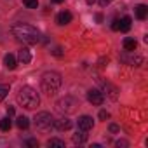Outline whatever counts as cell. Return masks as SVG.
<instances>
[{
	"label": "cell",
	"instance_id": "obj_1",
	"mask_svg": "<svg viewBox=\"0 0 148 148\" xmlns=\"http://www.w3.org/2000/svg\"><path fill=\"white\" fill-rule=\"evenodd\" d=\"M11 32H12V35H14L19 42L28 44V45H33V44H37V42L40 40V32H38L35 26L26 25V23H18V25H14V26L11 28Z\"/></svg>",
	"mask_w": 148,
	"mask_h": 148
},
{
	"label": "cell",
	"instance_id": "obj_2",
	"mask_svg": "<svg viewBox=\"0 0 148 148\" xmlns=\"http://www.w3.org/2000/svg\"><path fill=\"white\" fill-rule=\"evenodd\" d=\"M16 99H18V103H19L23 108H26V110H33V108H37L38 103H40L38 92H37L33 87H30V86L21 87L19 92H18V96H16Z\"/></svg>",
	"mask_w": 148,
	"mask_h": 148
},
{
	"label": "cell",
	"instance_id": "obj_3",
	"mask_svg": "<svg viewBox=\"0 0 148 148\" xmlns=\"http://www.w3.org/2000/svg\"><path fill=\"white\" fill-rule=\"evenodd\" d=\"M61 87V75L56 71H47L42 75V91L47 96H54Z\"/></svg>",
	"mask_w": 148,
	"mask_h": 148
},
{
	"label": "cell",
	"instance_id": "obj_4",
	"mask_svg": "<svg viewBox=\"0 0 148 148\" xmlns=\"http://www.w3.org/2000/svg\"><path fill=\"white\" fill-rule=\"evenodd\" d=\"M33 120H35V125H37L38 131H51V129L54 127V119H52V115L47 113V112L37 113Z\"/></svg>",
	"mask_w": 148,
	"mask_h": 148
},
{
	"label": "cell",
	"instance_id": "obj_5",
	"mask_svg": "<svg viewBox=\"0 0 148 148\" xmlns=\"http://www.w3.org/2000/svg\"><path fill=\"white\" fill-rule=\"evenodd\" d=\"M75 106H77V101L73 98H70V96H64V98H61L56 103V108L61 113H73V112H75Z\"/></svg>",
	"mask_w": 148,
	"mask_h": 148
},
{
	"label": "cell",
	"instance_id": "obj_6",
	"mask_svg": "<svg viewBox=\"0 0 148 148\" xmlns=\"http://www.w3.org/2000/svg\"><path fill=\"white\" fill-rule=\"evenodd\" d=\"M87 99L92 103V105H96V106H99L101 103H103V92L101 91H98V89H91L89 92H87Z\"/></svg>",
	"mask_w": 148,
	"mask_h": 148
},
{
	"label": "cell",
	"instance_id": "obj_7",
	"mask_svg": "<svg viewBox=\"0 0 148 148\" xmlns=\"http://www.w3.org/2000/svg\"><path fill=\"white\" fill-rule=\"evenodd\" d=\"M92 125H94V120H92V117H89V115H82V117L79 119V129L91 131V129H92Z\"/></svg>",
	"mask_w": 148,
	"mask_h": 148
},
{
	"label": "cell",
	"instance_id": "obj_8",
	"mask_svg": "<svg viewBox=\"0 0 148 148\" xmlns=\"http://www.w3.org/2000/svg\"><path fill=\"white\" fill-rule=\"evenodd\" d=\"M54 127L58 131H68V129H71V120L66 117H61V119L54 120Z\"/></svg>",
	"mask_w": 148,
	"mask_h": 148
},
{
	"label": "cell",
	"instance_id": "obj_9",
	"mask_svg": "<svg viewBox=\"0 0 148 148\" xmlns=\"http://www.w3.org/2000/svg\"><path fill=\"white\" fill-rule=\"evenodd\" d=\"M56 23H58L59 26H64V25L71 23V14H70L68 11H63V12H59V14L56 16Z\"/></svg>",
	"mask_w": 148,
	"mask_h": 148
},
{
	"label": "cell",
	"instance_id": "obj_10",
	"mask_svg": "<svg viewBox=\"0 0 148 148\" xmlns=\"http://www.w3.org/2000/svg\"><path fill=\"white\" fill-rule=\"evenodd\" d=\"M86 139H87V131H84V129H79L75 134H73V143H77V145L86 143Z\"/></svg>",
	"mask_w": 148,
	"mask_h": 148
},
{
	"label": "cell",
	"instance_id": "obj_11",
	"mask_svg": "<svg viewBox=\"0 0 148 148\" xmlns=\"http://www.w3.org/2000/svg\"><path fill=\"white\" fill-rule=\"evenodd\" d=\"M18 58H19V61H21L23 64H28V63L32 61V54H30L28 49H21V51L18 52Z\"/></svg>",
	"mask_w": 148,
	"mask_h": 148
},
{
	"label": "cell",
	"instance_id": "obj_12",
	"mask_svg": "<svg viewBox=\"0 0 148 148\" xmlns=\"http://www.w3.org/2000/svg\"><path fill=\"white\" fill-rule=\"evenodd\" d=\"M4 64H5L7 70H14L16 68V58L12 54H5L4 56Z\"/></svg>",
	"mask_w": 148,
	"mask_h": 148
},
{
	"label": "cell",
	"instance_id": "obj_13",
	"mask_svg": "<svg viewBox=\"0 0 148 148\" xmlns=\"http://www.w3.org/2000/svg\"><path fill=\"white\" fill-rule=\"evenodd\" d=\"M136 47H138V42H136L134 38H124V49H125V51L134 52Z\"/></svg>",
	"mask_w": 148,
	"mask_h": 148
},
{
	"label": "cell",
	"instance_id": "obj_14",
	"mask_svg": "<svg viewBox=\"0 0 148 148\" xmlns=\"http://www.w3.org/2000/svg\"><path fill=\"white\" fill-rule=\"evenodd\" d=\"M146 14H148V7H146L145 4H139V5L136 7V16H138V19H145Z\"/></svg>",
	"mask_w": 148,
	"mask_h": 148
},
{
	"label": "cell",
	"instance_id": "obj_15",
	"mask_svg": "<svg viewBox=\"0 0 148 148\" xmlns=\"http://www.w3.org/2000/svg\"><path fill=\"white\" fill-rule=\"evenodd\" d=\"M131 23H132V19H131L129 16L122 18V19H120V30H122V32H129V30H131Z\"/></svg>",
	"mask_w": 148,
	"mask_h": 148
},
{
	"label": "cell",
	"instance_id": "obj_16",
	"mask_svg": "<svg viewBox=\"0 0 148 148\" xmlns=\"http://www.w3.org/2000/svg\"><path fill=\"white\" fill-rule=\"evenodd\" d=\"M16 125H18L19 129H28V125H30V120H28L26 117H18V120H16Z\"/></svg>",
	"mask_w": 148,
	"mask_h": 148
},
{
	"label": "cell",
	"instance_id": "obj_17",
	"mask_svg": "<svg viewBox=\"0 0 148 148\" xmlns=\"http://www.w3.org/2000/svg\"><path fill=\"white\" fill-rule=\"evenodd\" d=\"M11 125H12V122H11L9 117H4L2 120H0V129H2V131H9Z\"/></svg>",
	"mask_w": 148,
	"mask_h": 148
},
{
	"label": "cell",
	"instance_id": "obj_18",
	"mask_svg": "<svg viewBox=\"0 0 148 148\" xmlns=\"http://www.w3.org/2000/svg\"><path fill=\"white\" fill-rule=\"evenodd\" d=\"M7 94H9V86L0 84V101L5 99V98H7Z\"/></svg>",
	"mask_w": 148,
	"mask_h": 148
},
{
	"label": "cell",
	"instance_id": "obj_19",
	"mask_svg": "<svg viewBox=\"0 0 148 148\" xmlns=\"http://www.w3.org/2000/svg\"><path fill=\"white\" fill-rule=\"evenodd\" d=\"M23 4H25L28 9H37V7H38V0H23Z\"/></svg>",
	"mask_w": 148,
	"mask_h": 148
},
{
	"label": "cell",
	"instance_id": "obj_20",
	"mask_svg": "<svg viewBox=\"0 0 148 148\" xmlns=\"http://www.w3.org/2000/svg\"><path fill=\"white\" fill-rule=\"evenodd\" d=\"M47 145H49V146H59V148H64V141H61V139H49Z\"/></svg>",
	"mask_w": 148,
	"mask_h": 148
},
{
	"label": "cell",
	"instance_id": "obj_21",
	"mask_svg": "<svg viewBox=\"0 0 148 148\" xmlns=\"http://www.w3.org/2000/svg\"><path fill=\"white\" fill-rule=\"evenodd\" d=\"M112 30H113V32H119V30H120V19H115V21L112 23Z\"/></svg>",
	"mask_w": 148,
	"mask_h": 148
},
{
	"label": "cell",
	"instance_id": "obj_22",
	"mask_svg": "<svg viewBox=\"0 0 148 148\" xmlns=\"http://www.w3.org/2000/svg\"><path fill=\"white\" fill-rule=\"evenodd\" d=\"M99 119H101V120H106V119H110V113L103 110V112H99Z\"/></svg>",
	"mask_w": 148,
	"mask_h": 148
},
{
	"label": "cell",
	"instance_id": "obj_23",
	"mask_svg": "<svg viewBox=\"0 0 148 148\" xmlns=\"http://www.w3.org/2000/svg\"><path fill=\"white\" fill-rule=\"evenodd\" d=\"M28 145H30V146H38V141H37V139H30Z\"/></svg>",
	"mask_w": 148,
	"mask_h": 148
},
{
	"label": "cell",
	"instance_id": "obj_24",
	"mask_svg": "<svg viewBox=\"0 0 148 148\" xmlns=\"http://www.w3.org/2000/svg\"><path fill=\"white\" fill-rule=\"evenodd\" d=\"M117 146H127V141H124V139H119V141H117Z\"/></svg>",
	"mask_w": 148,
	"mask_h": 148
},
{
	"label": "cell",
	"instance_id": "obj_25",
	"mask_svg": "<svg viewBox=\"0 0 148 148\" xmlns=\"http://www.w3.org/2000/svg\"><path fill=\"white\" fill-rule=\"evenodd\" d=\"M110 131H112V132H117V131H119V125L112 124V125H110Z\"/></svg>",
	"mask_w": 148,
	"mask_h": 148
},
{
	"label": "cell",
	"instance_id": "obj_26",
	"mask_svg": "<svg viewBox=\"0 0 148 148\" xmlns=\"http://www.w3.org/2000/svg\"><path fill=\"white\" fill-rule=\"evenodd\" d=\"M7 115H14V108L12 106H7Z\"/></svg>",
	"mask_w": 148,
	"mask_h": 148
},
{
	"label": "cell",
	"instance_id": "obj_27",
	"mask_svg": "<svg viewBox=\"0 0 148 148\" xmlns=\"http://www.w3.org/2000/svg\"><path fill=\"white\" fill-rule=\"evenodd\" d=\"M112 2V0H101V5H108Z\"/></svg>",
	"mask_w": 148,
	"mask_h": 148
},
{
	"label": "cell",
	"instance_id": "obj_28",
	"mask_svg": "<svg viewBox=\"0 0 148 148\" xmlns=\"http://www.w3.org/2000/svg\"><path fill=\"white\" fill-rule=\"evenodd\" d=\"M54 4H61V2H64V0H52Z\"/></svg>",
	"mask_w": 148,
	"mask_h": 148
},
{
	"label": "cell",
	"instance_id": "obj_29",
	"mask_svg": "<svg viewBox=\"0 0 148 148\" xmlns=\"http://www.w3.org/2000/svg\"><path fill=\"white\" fill-rule=\"evenodd\" d=\"M86 2H87V4L91 5V4H94V2H96V0H86Z\"/></svg>",
	"mask_w": 148,
	"mask_h": 148
}]
</instances>
